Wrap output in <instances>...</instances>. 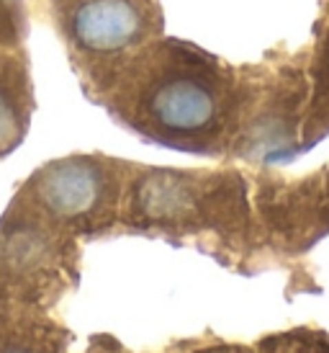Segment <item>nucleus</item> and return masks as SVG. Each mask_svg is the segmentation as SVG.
Listing matches in <instances>:
<instances>
[{
    "instance_id": "1",
    "label": "nucleus",
    "mask_w": 329,
    "mask_h": 353,
    "mask_svg": "<svg viewBox=\"0 0 329 353\" xmlns=\"http://www.w3.org/2000/svg\"><path fill=\"white\" fill-rule=\"evenodd\" d=\"M142 19L126 0H90L75 16V34L90 50H116L134 39Z\"/></svg>"
},
{
    "instance_id": "2",
    "label": "nucleus",
    "mask_w": 329,
    "mask_h": 353,
    "mask_svg": "<svg viewBox=\"0 0 329 353\" xmlns=\"http://www.w3.org/2000/svg\"><path fill=\"white\" fill-rule=\"evenodd\" d=\"M96 170L85 163H59L49 168L47 176L41 178L39 194L44 204L62 216H75L87 212L98 196Z\"/></svg>"
},
{
    "instance_id": "3",
    "label": "nucleus",
    "mask_w": 329,
    "mask_h": 353,
    "mask_svg": "<svg viewBox=\"0 0 329 353\" xmlns=\"http://www.w3.org/2000/svg\"><path fill=\"white\" fill-rule=\"evenodd\" d=\"M152 108L164 127L175 129V132H195V129L206 127L213 117L211 96L201 85L183 83V80L164 85Z\"/></svg>"
},
{
    "instance_id": "4",
    "label": "nucleus",
    "mask_w": 329,
    "mask_h": 353,
    "mask_svg": "<svg viewBox=\"0 0 329 353\" xmlns=\"http://www.w3.org/2000/svg\"><path fill=\"white\" fill-rule=\"evenodd\" d=\"M13 137H16V114L6 96H0V148H8Z\"/></svg>"
},
{
    "instance_id": "5",
    "label": "nucleus",
    "mask_w": 329,
    "mask_h": 353,
    "mask_svg": "<svg viewBox=\"0 0 329 353\" xmlns=\"http://www.w3.org/2000/svg\"><path fill=\"white\" fill-rule=\"evenodd\" d=\"M301 353H306V351H301ZM309 353H327V351H309Z\"/></svg>"
},
{
    "instance_id": "6",
    "label": "nucleus",
    "mask_w": 329,
    "mask_h": 353,
    "mask_svg": "<svg viewBox=\"0 0 329 353\" xmlns=\"http://www.w3.org/2000/svg\"><path fill=\"white\" fill-rule=\"evenodd\" d=\"M10 353H23V351H10Z\"/></svg>"
}]
</instances>
